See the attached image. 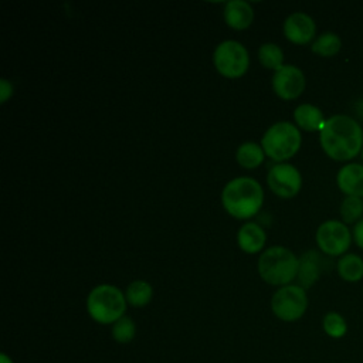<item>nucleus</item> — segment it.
Here are the masks:
<instances>
[{
	"mask_svg": "<svg viewBox=\"0 0 363 363\" xmlns=\"http://www.w3.org/2000/svg\"><path fill=\"white\" fill-rule=\"evenodd\" d=\"M323 152L336 162H349L363 149V128L353 116L336 113L326 119L319 132Z\"/></svg>",
	"mask_w": 363,
	"mask_h": 363,
	"instance_id": "nucleus-1",
	"label": "nucleus"
},
{
	"mask_svg": "<svg viewBox=\"0 0 363 363\" xmlns=\"http://www.w3.org/2000/svg\"><path fill=\"white\" fill-rule=\"evenodd\" d=\"M264 191L252 177H237L228 182L221 193V201L227 213L235 218H248L262 206Z\"/></svg>",
	"mask_w": 363,
	"mask_h": 363,
	"instance_id": "nucleus-2",
	"label": "nucleus"
},
{
	"mask_svg": "<svg viewBox=\"0 0 363 363\" xmlns=\"http://www.w3.org/2000/svg\"><path fill=\"white\" fill-rule=\"evenodd\" d=\"M299 258L288 248L275 245L265 250L258 259L261 278L271 285H289L298 277Z\"/></svg>",
	"mask_w": 363,
	"mask_h": 363,
	"instance_id": "nucleus-3",
	"label": "nucleus"
},
{
	"mask_svg": "<svg viewBox=\"0 0 363 363\" xmlns=\"http://www.w3.org/2000/svg\"><path fill=\"white\" fill-rule=\"evenodd\" d=\"M126 296L109 284L95 286L86 298V312L92 320L101 325H113L125 315Z\"/></svg>",
	"mask_w": 363,
	"mask_h": 363,
	"instance_id": "nucleus-4",
	"label": "nucleus"
},
{
	"mask_svg": "<svg viewBox=\"0 0 363 363\" xmlns=\"http://www.w3.org/2000/svg\"><path fill=\"white\" fill-rule=\"evenodd\" d=\"M301 132L291 122H277L267 129L261 146L272 160L282 162L292 157L301 147Z\"/></svg>",
	"mask_w": 363,
	"mask_h": 363,
	"instance_id": "nucleus-5",
	"label": "nucleus"
},
{
	"mask_svg": "<svg viewBox=\"0 0 363 363\" xmlns=\"http://www.w3.org/2000/svg\"><path fill=\"white\" fill-rule=\"evenodd\" d=\"M272 313L284 322L301 319L308 309V295L301 285L281 286L271 298Z\"/></svg>",
	"mask_w": 363,
	"mask_h": 363,
	"instance_id": "nucleus-6",
	"label": "nucleus"
},
{
	"mask_svg": "<svg viewBox=\"0 0 363 363\" xmlns=\"http://www.w3.org/2000/svg\"><path fill=\"white\" fill-rule=\"evenodd\" d=\"M213 61L221 75L227 78H237L247 71L250 58L241 43L235 40H225L214 50Z\"/></svg>",
	"mask_w": 363,
	"mask_h": 363,
	"instance_id": "nucleus-7",
	"label": "nucleus"
},
{
	"mask_svg": "<svg viewBox=\"0 0 363 363\" xmlns=\"http://www.w3.org/2000/svg\"><path fill=\"white\" fill-rule=\"evenodd\" d=\"M352 240L353 237L347 224L340 220H326L316 230V244L319 250L330 257L345 255Z\"/></svg>",
	"mask_w": 363,
	"mask_h": 363,
	"instance_id": "nucleus-8",
	"label": "nucleus"
},
{
	"mask_svg": "<svg viewBox=\"0 0 363 363\" xmlns=\"http://www.w3.org/2000/svg\"><path fill=\"white\" fill-rule=\"evenodd\" d=\"M267 182L269 189L279 197L289 199L299 193L302 176L299 170L289 163H278L268 172Z\"/></svg>",
	"mask_w": 363,
	"mask_h": 363,
	"instance_id": "nucleus-9",
	"label": "nucleus"
},
{
	"mask_svg": "<svg viewBox=\"0 0 363 363\" xmlns=\"http://www.w3.org/2000/svg\"><path fill=\"white\" fill-rule=\"evenodd\" d=\"M305 75L303 72L291 64L282 65L275 71L272 77V88L275 94L282 99H295L305 89Z\"/></svg>",
	"mask_w": 363,
	"mask_h": 363,
	"instance_id": "nucleus-10",
	"label": "nucleus"
},
{
	"mask_svg": "<svg viewBox=\"0 0 363 363\" xmlns=\"http://www.w3.org/2000/svg\"><path fill=\"white\" fill-rule=\"evenodd\" d=\"M315 31L316 24L313 18L303 11H295L289 14L284 23L285 37L295 44L309 43L313 38Z\"/></svg>",
	"mask_w": 363,
	"mask_h": 363,
	"instance_id": "nucleus-11",
	"label": "nucleus"
},
{
	"mask_svg": "<svg viewBox=\"0 0 363 363\" xmlns=\"http://www.w3.org/2000/svg\"><path fill=\"white\" fill-rule=\"evenodd\" d=\"M336 184L346 196L363 199V164L356 162L343 164L336 174Z\"/></svg>",
	"mask_w": 363,
	"mask_h": 363,
	"instance_id": "nucleus-12",
	"label": "nucleus"
},
{
	"mask_svg": "<svg viewBox=\"0 0 363 363\" xmlns=\"http://www.w3.org/2000/svg\"><path fill=\"white\" fill-rule=\"evenodd\" d=\"M325 259L316 251H308L299 258V269H298V281L303 289L311 288L320 277L322 265Z\"/></svg>",
	"mask_w": 363,
	"mask_h": 363,
	"instance_id": "nucleus-13",
	"label": "nucleus"
},
{
	"mask_svg": "<svg viewBox=\"0 0 363 363\" xmlns=\"http://www.w3.org/2000/svg\"><path fill=\"white\" fill-rule=\"evenodd\" d=\"M252 18L254 11L244 0H231L224 6V20L233 28H247L252 23Z\"/></svg>",
	"mask_w": 363,
	"mask_h": 363,
	"instance_id": "nucleus-14",
	"label": "nucleus"
},
{
	"mask_svg": "<svg viewBox=\"0 0 363 363\" xmlns=\"http://www.w3.org/2000/svg\"><path fill=\"white\" fill-rule=\"evenodd\" d=\"M296 125L308 132H320L326 119L323 112L312 104H301L294 111Z\"/></svg>",
	"mask_w": 363,
	"mask_h": 363,
	"instance_id": "nucleus-15",
	"label": "nucleus"
},
{
	"mask_svg": "<svg viewBox=\"0 0 363 363\" xmlns=\"http://www.w3.org/2000/svg\"><path fill=\"white\" fill-rule=\"evenodd\" d=\"M237 241H238L240 248L244 252L254 254V252H258L264 247L265 233L258 224L247 223L238 230Z\"/></svg>",
	"mask_w": 363,
	"mask_h": 363,
	"instance_id": "nucleus-16",
	"label": "nucleus"
},
{
	"mask_svg": "<svg viewBox=\"0 0 363 363\" xmlns=\"http://www.w3.org/2000/svg\"><path fill=\"white\" fill-rule=\"evenodd\" d=\"M339 277L346 282H357L363 278V258L354 252H346L336 262Z\"/></svg>",
	"mask_w": 363,
	"mask_h": 363,
	"instance_id": "nucleus-17",
	"label": "nucleus"
},
{
	"mask_svg": "<svg viewBox=\"0 0 363 363\" xmlns=\"http://www.w3.org/2000/svg\"><path fill=\"white\" fill-rule=\"evenodd\" d=\"M152 295H153V289L150 284L143 279H136L130 282L125 292L126 302L135 308H142L147 305L152 299Z\"/></svg>",
	"mask_w": 363,
	"mask_h": 363,
	"instance_id": "nucleus-18",
	"label": "nucleus"
},
{
	"mask_svg": "<svg viewBox=\"0 0 363 363\" xmlns=\"http://www.w3.org/2000/svg\"><path fill=\"white\" fill-rule=\"evenodd\" d=\"M322 329L328 337L337 340L346 336L349 326L346 318L342 313L336 311H329L322 318Z\"/></svg>",
	"mask_w": 363,
	"mask_h": 363,
	"instance_id": "nucleus-19",
	"label": "nucleus"
},
{
	"mask_svg": "<svg viewBox=\"0 0 363 363\" xmlns=\"http://www.w3.org/2000/svg\"><path fill=\"white\" fill-rule=\"evenodd\" d=\"M312 51L320 57H333L342 48V38L333 31H325L312 43Z\"/></svg>",
	"mask_w": 363,
	"mask_h": 363,
	"instance_id": "nucleus-20",
	"label": "nucleus"
},
{
	"mask_svg": "<svg viewBox=\"0 0 363 363\" xmlns=\"http://www.w3.org/2000/svg\"><path fill=\"white\" fill-rule=\"evenodd\" d=\"M264 149L254 143V142H245L242 145H240V147L237 149V162L247 169H254L257 166H259L264 160Z\"/></svg>",
	"mask_w": 363,
	"mask_h": 363,
	"instance_id": "nucleus-21",
	"label": "nucleus"
},
{
	"mask_svg": "<svg viewBox=\"0 0 363 363\" xmlns=\"http://www.w3.org/2000/svg\"><path fill=\"white\" fill-rule=\"evenodd\" d=\"M111 336L116 343L126 345L130 343L136 336V325L130 316L123 315L118 319L111 329Z\"/></svg>",
	"mask_w": 363,
	"mask_h": 363,
	"instance_id": "nucleus-22",
	"label": "nucleus"
},
{
	"mask_svg": "<svg viewBox=\"0 0 363 363\" xmlns=\"http://www.w3.org/2000/svg\"><path fill=\"white\" fill-rule=\"evenodd\" d=\"M340 217L345 224H356L363 218V199L346 196L340 204Z\"/></svg>",
	"mask_w": 363,
	"mask_h": 363,
	"instance_id": "nucleus-23",
	"label": "nucleus"
},
{
	"mask_svg": "<svg viewBox=\"0 0 363 363\" xmlns=\"http://www.w3.org/2000/svg\"><path fill=\"white\" fill-rule=\"evenodd\" d=\"M258 58L261 61V64L265 68H271V69H279L284 64V52L282 50L274 44V43H265L259 47L258 50Z\"/></svg>",
	"mask_w": 363,
	"mask_h": 363,
	"instance_id": "nucleus-24",
	"label": "nucleus"
},
{
	"mask_svg": "<svg viewBox=\"0 0 363 363\" xmlns=\"http://www.w3.org/2000/svg\"><path fill=\"white\" fill-rule=\"evenodd\" d=\"M352 237H353L356 245H357L360 250H363V218L359 220V221L354 224V227H353V230H352Z\"/></svg>",
	"mask_w": 363,
	"mask_h": 363,
	"instance_id": "nucleus-25",
	"label": "nucleus"
},
{
	"mask_svg": "<svg viewBox=\"0 0 363 363\" xmlns=\"http://www.w3.org/2000/svg\"><path fill=\"white\" fill-rule=\"evenodd\" d=\"M11 94H13V85L7 79L1 78L0 79V102L4 104L9 99V96H11Z\"/></svg>",
	"mask_w": 363,
	"mask_h": 363,
	"instance_id": "nucleus-26",
	"label": "nucleus"
},
{
	"mask_svg": "<svg viewBox=\"0 0 363 363\" xmlns=\"http://www.w3.org/2000/svg\"><path fill=\"white\" fill-rule=\"evenodd\" d=\"M0 363H14V362H13V359L7 353L1 352L0 353Z\"/></svg>",
	"mask_w": 363,
	"mask_h": 363,
	"instance_id": "nucleus-27",
	"label": "nucleus"
},
{
	"mask_svg": "<svg viewBox=\"0 0 363 363\" xmlns=\"http://www.w3.org/2000/svg\"><path fill=\"white\" fill-rule=\"evenodd\" d=\"M356 109H357L359 115L363 118V99H360V101L356 104Z\"/></svg>",
	"mask_w": 363,
	"mask_h": 363,
	"instance_id": "nucleus-28",
	"label": "nucleus"
},
{
	"mask_svg": "<svg viewBox=\"0 0 363 363\" xmlns=\"http://www.w3.org/2000/svg\"><path fill=\"white\" fill-rule=\"evenodd\" d=\"M360 155H362V159H363V149H362V152H360Z\"/></svg>",
	"mask_w": 363,
	"mask_h": 363,
	"instance_id": "nucleus-29",
	"label": "nucleus"
}]
</instances>
